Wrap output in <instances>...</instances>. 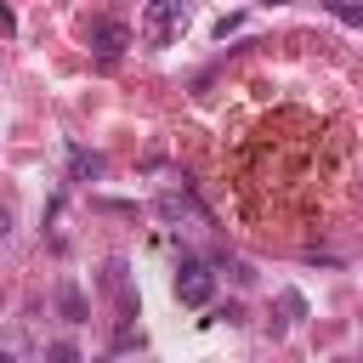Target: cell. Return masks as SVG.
<instances>
[{"label":"cell","instance_id":"cell-12","mask_svg":"<svg viewBox=\"0 0 363 363\" xmlns=\"http://www.w3.org/2000/svg\"><path fill=\"white\" fill-rule=\"evenodd\" d=\"M267 6H284V0H267Z\"/></svg>","mask_w":363,"mask_h":363},{"label":"cell","instance_id":"cell-6","mask_svg":"<svg viewBox=\"0 0 363 363\" xmlns=\"http://www.w3.org/2000/svg\"><path fill=\"white\" fill-rule=\"evenodd\" d=\"M278 312H284V323H301L306 318V295L301 289H278Z\"/></svg>","mask_w":363,"mask_h":363},{"label":"cell","instance_id":"cell-8","mask_svg":"<svg viewBox=\"0 0 363 363\" xmlns=\"http://www.w3.org/2000/svg\"><path fill=\"white\" fill-rule=\"evenodd\" d=\"M329 11L340 23H352V28H363V0H329Z\"/></svg>","mask_w":363,"mask_h":363},{"label":"cell","instance_id":"cell-2","mask_svg":"<svg viewBox=\"0 0 363 363\" xmlns=\"http://www.w3.org/2000/svg\"><path fill=\"white\" fill-rule=\"evenodd\" d=\"M85 45H91L102 62H119V57H125V45H130V28H125L119 17H96V23L85 28Z\"/></svg>","mask_w":363,"mask_h":363},{"label":"cell","instance_id":"cell-9","mask_svg":"<svg viewBox=\"0 0 363 363\" xmlns=\"http://www.w3.org/2000/svg\"><path fill=\"white\" fill-rule=\"evenodd\" d=\"M130 346H142V335H136L130 323H119V335H113V352H130Z\"/></svg>","mask_w":363,"mask_h":363},{"label":"cell","instance_id":"cell-5","mask_svg":"<svg viewBox=\"0 0 363 363\" xmlns=\"http://www.w3.org/2000/svg\"><path fill=\"white\" fill-rule=\"evenodd\" d=\"M57 312H62L68 323H85V318H91V306H85V295H79V284H74V278H62V284H57Z\"/></svg>","mask_w":363,"mask_h":363},{"label":"cell","instance_id":"cell-4","mask_svg":"<svg viewBox=\"0 0 363 363\" xmlns=\"http://www.w3.org/2000/svg\"><path fill=\"white\" fill-rule=\"evenodd\" d=\"M159 216H164V221H210L187 193H159Z\"/></svg>","mask_w":363,"mask_h":363},{"label":"cell","instance_id":"cell-3","mask_svg":"<svg viewBox=\"0 0 363 363\" xmlns=\"http://www.w3.org/2000/svg\"><path fill=\"white\" fill-rule=\"evenodd\" d=\"M210 295H216V278H210L199 261H182V272H176V301H182V306H210Z\"/></svg>","mask_w":363,"mask_h":363},{"label":"cell","instance_id":"cell-11","mask_svg":"<svg viewBox=\"0 0 363 363\" xmlns=\"http://www.w3.org/2000/svg\"><path fill=\"white\" fill-rule=\"evenodd\" d=\"M0 233H6V210H0Z\"/></svg>","mask_w":363,"mask_h":363},{"label":"cell","instance_id":"cell-1","mask_svg":"<svg viewBox=\"0 0 363 363\" xmlns=\"http://www.w3.org/2000/svg\"><path fill=\"white\" fill-rule=\"evenodd\" d=\"M187 28V6L182 0H147L142 6V45H170Z\"/></svg>","mask_w":363,"mask_h":363},{"label":"cell","instance_id":"cell-7","mask_svg":"<svg viewBox=\"0 0 363 363\" xmlns=\"http://www.w3.org/2000/svg\"><path fill=\"white\" fill-rule=\"evenodd\" d=\"M108 170V159L102 153H85V147H74V176H102Z\"/></svg>","mask_w":363,"mask_h":363},{"label":"cell","instance_id":"cell-10","mask_svg":"<svg viewBox=\"0 0 363 363\" xmlns=\"http://www.w3.org/2000/svg\"><path fill=\"white\" fill-rule=\"evenodd\" d=\"M45 357H79V346L74 340H57V346H45Z\"/></svg>","mask_w":363,"mask_h":363}]
</instances>
